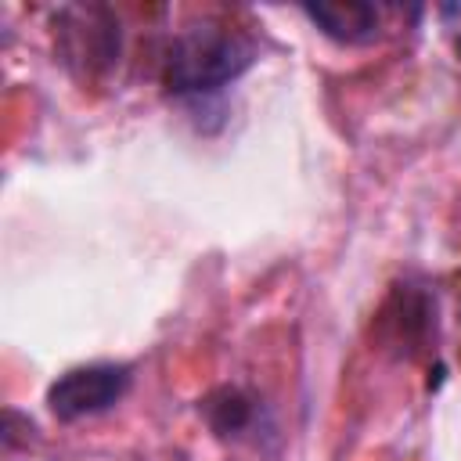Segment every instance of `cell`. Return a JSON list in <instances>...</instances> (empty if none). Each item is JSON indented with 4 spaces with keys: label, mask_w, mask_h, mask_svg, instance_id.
Instances as JSON below:
<instances>
[{
    "label": "cell",
    "mask_w": 461,
    "mask_h": 461,
    "mask_svg": "<svg viewBox=\"0 0 461 461\" xmlns=\"http://www.w3.org/2000/svg\"><path fill=\"white\" fill-rule=\"evenodd\" d=\"M259 58V47L249 32L205 18L184 25L162 58V83L173 97H209L238 83Z\"/></svg>",
    "instance_id": "6da1fadb"
},
{
    "label": "cell",
    "mask_w": 461,
    "mask_h": 461,
    "mask_svg": "<svg viewBox=\"0 0 461 461\" xmlns=\"http://www.w3.org/2000/svg\"><path fill=\"white\" fill-rule=\"evenodd\" d=\"M133 385V367L122 360H90L61 371L47 385V411L58 421H83L112 411Z\"/></svg>",
    "instance_id": "7a4b0ae2"
},
{
    "label": "cell",
    "mask_w": 461,
    "mask_h": 461,
    "mask_svg": "<svg viewBox=\"0 0 461 461\" xmlns=\"http://www.w3.org/2000/svg\"><path fill=\"white\" fill-rule=\"evenodd\" d=\"M299 11L310 18V25L321 36L342 47H367L385 29V7L371 0H317V4H303Z\"/></svg>",
    "instance_id": "3957f363"
},
{
    "label": "cell",
    "mask_w": 461,
    "mask_h": 461,
    "mask_svg": "<svg viewBox=\"0 0 461 461\" xmlns=\"http://www.w3.org/2000/svg\"><path fill=\"white\" fill-rule=\"evenodd\" d=\"M202 414H205V421H209V429H212L216 436L230 439V436H241L245 429H252V421H256V403H252V396H245L241 389L220 385V389H212V393L202 400Z\"/></svg>",
    "instance_id": "277c9868"
}]
</instances>
